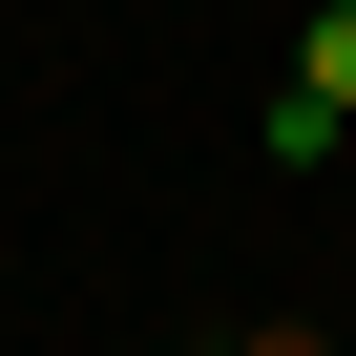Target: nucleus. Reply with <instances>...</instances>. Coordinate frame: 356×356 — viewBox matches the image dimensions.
Segmentation results:
<instances>
[{"mask_svg": "<svg viewBox=\"0 0 356 356\" xmlns=\"http://www.w3.org/2000/svg\"><path fill=\"white\" fill-rule=\"evenodd\" d=\"M293 84H314V105L356 126V0H314V42H293Z\"/></svg>", "mask_w": 356, "mask_h": 356, "instance_id": "nucleus-1", "label": "nucleus"}, {"mask_svg": "<svg viewBox=\"0 0 356 356\" xmlns=\"http://www.w3.org/2000/svg\"><path fill=\"white\" fill-rule=\"evenodd\" d=\"M231 356H314V335H293V314H273V335H231Z\"/></svg>", "mask_w": 356, "mask_h": 356, "instance_id": "nucleus-2", "label": "nucleus"}]
</instances>
